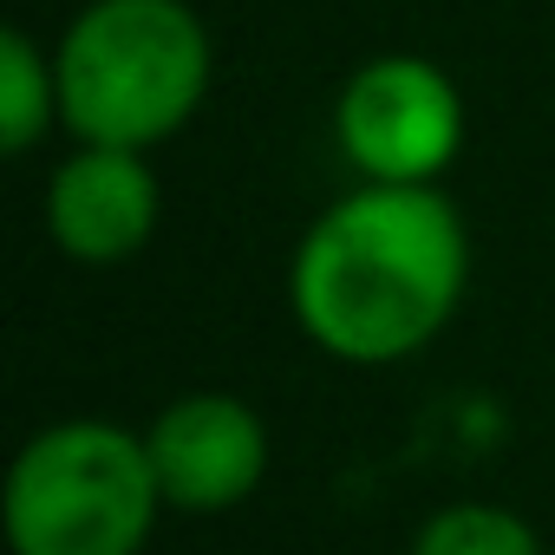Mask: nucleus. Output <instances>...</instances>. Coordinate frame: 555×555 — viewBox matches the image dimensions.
I'll use <instances>...</instances> for the list:
<instances>
[{
	"label": "nucleus",
	"mask_w": 555,
	"mask_h": 555,
	"mask_svg": "<svg viewBox=\"0 0 555 555\" xmlns=\"http://www.w3.org/2000/svg\"><path fill=\"white\" fill-rule=\"evenodd\" d=\"M470 242L431 183H366L295 255V314L340 360H405L457 308Z\"/></svg>",
	"instance_id": "f257e3e1"
},
{
	"label": "nucleus",
	"mask_w": 555,
	"mask_h": 555,
	"mask_svg": "<svg viewBox=\"0 0 555 555\" xmlns=\"http://www.w3.org/2000/svg\"><path fill=\"white\" fill-rule=\"evenodd\" d=\"M60 118L86 144L144 151L209 92V34L183 0H92L60 40Z\"/></svg>",
	"instance_id": "f03ea898"
},
{
	"label": "nucleus",
	"mask_w": 555,
	"mask_h": 555,
	"mask_svg": "<svg viewBox=\"0 0 555 555\" xmlns=\"http://www.w3.org/2000/svg\"><path fill=\"white\" fill-rule=\"evenodd\" d=\"M164 483L151 444L73 418L40 431L8 477V535L14 555H138L157 522Z\"/></svg>",
	"instance_id": "7ed1b4c3"
},
{
	"label": "nucleus",
	"mask_w": 555,
	"mask_h": 555,
	"mask_svg": "<svg viewBox=\"0 0 555 555\" xmlns=\"http://www.w3.org/2000/svg\"><path fill=\"white\" fill-rule=\"evenodd\" d=\"M457 144H464V99L431 60L392 53L347 79L340 151L366 170V183H438Z\"/></svg>",
	"instance_id": "20e7f679"
},
{
	"label": "nucleus",
	"mask_w": 555,
	"mask_h": 555,
	"mask_svg": "<svg viewBox=\"0 0 555 555\" xmlns=\"http://www.w3.org/2000/svg\"><path fill=\"white\" fill-rule=\"evenodd\" d=\"M144 444H151L164 503H177V509H229L268 470V431H261L255 405H242L229 392L177 399L144 431Z\"/></svg>",
	"instance_id": "39448f33"
},
{
	"label": "nucleus",
	"mask_w": 555,
	"mask_h": 555,
	"mask_svg": "<svg viewBox=\"0 0 555 555\" xmlns=\"http://www.w3.org/2000/svg\"><path fill=\"white\" fill-rule=\"evenodd\" d=\"M47 229L73 261H125L157 229V177L125 144H86L47 190Z\"/></svg>",
	"instance_id": "423d86ee"
},
{
	"label": "nucleus",
	"mask_w": 555,
	"mask_h": 555,
	"mask_svg": "<svg viewBox=\"0 0 555 555\" xmlns=\"http://www.w3.org/2000/svg\"><path fill=\"white\" fill-rule=\"evenodd\" d=\"M53 112H60V66H47L27 34H0V144L34 151Z\"/></svg>",
	"instance_id": "0eeeda50"
},
{
	"label": "nucleus",
	"mask_w": 555,
	"mask_h": 555,
	"mask_svg": "<svg viewBox=\"0 0 555 555\" xmlns=\"http://www.w3.org/2000/svg\"><path fill=\"white\" fill-rule=\"evenodd\" d=\"M412 555H535V535L516 509L496 503H451L418 529Z\"/></svg>",
	"instance_id": "6e6552de"
}]
</instances>
